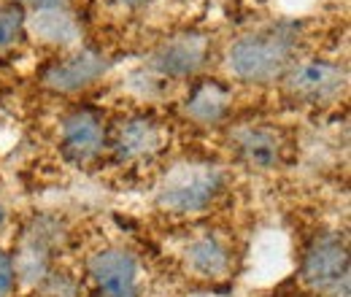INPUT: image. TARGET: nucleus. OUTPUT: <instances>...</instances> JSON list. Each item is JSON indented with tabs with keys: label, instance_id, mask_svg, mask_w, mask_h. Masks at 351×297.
Wrapping results in <instances>:
<instances>
[{
	"label": "nucleus",
	"instance_id": "nucleus-5",
	"mask_svg": "<svg viewBox=\"0 0 351 297\" xmlns=\"http://www.w3.org/2000/svg\"><path fill=\"white\" fill-rule=\"evenodd\" d=\"M89 276L100 297L138 295V262L125 249H103L89 259Z\"/></svg>",
	"mask_w": 351,
	"mask_h": 297
},
{
	"label": "nucleus",
	"instance_id": "nucleus-14",
	"mask_svg": "<svg viewBox=\"0 0 351 297\" xmlns=\"http://www.w3.org/2000/svg\"><path fill=\"white\" fill-rule=\"evenodd\" d=\"M25 14L19 5H8V8H0V51L11 49L14 43H19L22 33H25Z\"/></svg>",
	"mask_w": 351,
	"mask_h": 297
},
{
	"label": "nucleus",
	"instance_id": "nucleus-2",
	"mask_svg": "<svg viewBox=\"0 0 351 297\" xmlns=\"http://www.w3.org/2000/svg\"><path fill=\"white\" fill-rule=\"evenodd\" d=\"M224 187V173L211 163H178L157 187V206L171 213L206 211Z\"/></svg>",
	"mask_w": 351,
	"mask_h": 297
},
{
	"label": "nucleus",
	"instance_id": "nucleus-9",
	"mask_svg": "<svg viewBox=\"0 0 351 297\" xmlns=\"http://www.w3.org/2000/svg\"><path fill=\"white\" fill-rule=\"evenodd\" d=\"M238 157L254 170H273L281 163V141L267 128H241L232 132Z\"/></svg>",
	"mask_w": 351,
	"mask_h": 297
},
{
	"label": "nucleus",
	"instance_id": "nucleus-12",
	"mask_svg": "<svg viewBox=\"0 0 351 297\" xmlns=\"http://www.w3.org/2000/svg\"><path fill=\"white\" fill-rule=\"evenodd\" d=\"M186 268L200 278H224L230 270V252L214 235H203L186 246Z\"/></svg>",
	"mask_w": 351,
	"mask_h": 297
},
{
	"label": "nucleus",
	"instance_id": "nucleus-1",
	"mask_svg": "<svg viewBox=\"0 0 351 297\" xmlns=\"http://www.w3.org/2000/svg\"><path fill=\"white\" fill-rule=\"evenodd\" d=\"M295 49H298L295 36L284 27L257 30L241 36L227 49V68L238 82L270 84L292 68Z\"/></svg>",
	"mask_w": 351,
	"mask_h": 297
},
{
	"label": "nucleus",
	"instance_id": "nucleus-15",
	"mask_svg": "<svg viewBox=\"0 0 351 297\" xmlns=\"http://www.w3.org/2000/svg\"><path fill=\"white\" fill-rule=\"evenodd\" d=\"M16 289V268L11 257L0 249V297H11Z\"/></svg>",
	"mask_w": 351,
	"mask_h": 297
},
{
	"label": "nucleus",
	"instance_id": "nucleus-13",
	"mask_svg": "<svg viewBox=\"0 0 351 297\" xmlns=\"http://www.w3.org/2000/svg\"><path fill=\"white\" fill-rule=\"evenodd\" d=\"M30 30L36 38L46 43H76L79 41V25L73 16L62 8H38L30 16Z\"/></svg>",
	"mask_w": 351,
	"mask_h": 297
},
{
	"label": "nucleus",
	"instance_id": "nucleus-11",
	"mask_svg": "<svg viewBox=\"0 0 351 297\" xmlns=\"http://www.w3.org/2000/svg\"><path fill=\"white\" fill-rule=\"evenodd\" d=\"M165 141L162 128L149 117H135L128 125H122L117 135V154L119 160H141L154 152H160Z\"/></svg>",
	"mask_w": 351,
	"mask_h": 297
},
{
	"label": "nucleus",
	"instance_id": "nucleus-16",
	"mask_svg": "<svg viewBox=\"0 0 351 297\" xmlns=\"http://www.w3.org/2000/svg\"><path fill=\"white\" fill-rule=\"evenodd\" d=\"M25 3H33L36 8H60L62 0H25Z\"/></svg>",
	"mask_w": 351,
	"mask_h": 297
},
{
	"label": "nucleus",
	"instance_id": "nucleus-10",
	"mask_svg": "<svg viewBox=\"0 0 351 297\" xmlns=\"http://www.w3.org/2000/svg\"><path fill=\"white\" fill-rule=\"evenodd\" d=\"M232 92L219 82H203L192 89V95L184 103V117L192 119L200 128H211L221 122L230 111Z\"/></svg>",
	"mask_w": 351,
	"mask_h": 297
},
{
	"label": "nucleus",
	"instance_id": "nucleus-17",
	"mask_svg": "<svg viewBox=\"0 0 351 297\" xmlns=\"http://www.w3.org/2000/svg\"><path fill=\"white\" fill-rule=\"evenodd\" d=\"M117 3H122V5H128V8H138V5H143V3H149V0H117Z\"/></svg>",
	"mask_w": 351,
	"mask_h": 297
},
{
	"label": "nucleus",
	"instance_id": "nucleus-8",
	"mask_svg": "<svg viewBox=\"0 0 351 297\" xmlns=\"http://www.w3.org/2000/svg\"><path fill=\"white\" fill-rule=\"evenodd\" d=\"M108 62L97 51H82L73 54L57 65H51L44 73V84L54 92H79L84 86L95 84L106 73Z\"/></svg>",
	"mask_w": 351,
	"mask_h": 297
},
{
	"label": "nucleus",
	"instance_id": "nucleus-20",
	"mask_svg": "<svg viewBox=\"0 0 351 297\" xmlns=\"http://www.w3.org/2000/svg\"><path fill=\"white\" fill-rule=\"evenodd\" d=\"M254 3H263V0H254Z\"/></svg>",
	"mask_w": 351,
	"mask_h": 297
},
{
	"label": "nucleus",
	"instance_id": "nucleus-6",
	"mask_svg": "<svg viewBox=\"0 0 351 297\" xmlns=\"http://www.w3.org/2000/svg\"><path fill=\"white\" fill-rule=\"evenodd\" d=\"M208 49H211L208 38L200 36V33L173 36L152 54V68L162 76H171V79L192 76L203 68V62L208 57Z\"/></svg>",
	"mask_w": 351,
	"mask_h": 297
},
{
	"label": "nucleus",
	"instance_id": "nucleus-4",
	"mask_svg": "<svg viewBox=\"0 0 351 297\" xmlns=\"http://www.w3.org/2000/svg\"><path fill=\"white\" fill-rule=\"evenodd\" d=\"M284 76L289 95L306 103L335 100L346 86V68L327 60H306L300 65H292Z\"/></svg>",
	"mask_w": 351,
	"mask_h": 297
},
{
	"label": "nucleus",
	"instance_id": "nucleus-19",
	"mask_svg": "<svg viewBox=\"0 0 351 297\" xmlns=\"http://www.w3.org/2000/svg\"><path fill=\"white\" fill-rule=\"evenodd\" d=\"M189 297H214V295H189Z\"/></svg>",
	"mask_w": 351,
	"mask_h": 297
},
{
	"label": "nucleus",
	"instance_id": "nucleus-18",
	"mask_svg": "<svg viewBox=\"0 0 351 297\" xmlns=\"http://www.w3.org/2000/svg\"><path fill=\"white\" fill-rule=\"evenodd\" d=\"M3 227H5V209L0 206V230H3Z\"/></svg>",
	"mask_w": 351,
	"mask_h": 297
},
{
	"label": "nucleus",
	"instance_id": "nucleus-3",
	"mask_svg": "<svg viewBox=\"0 0 351 297\" xmlns=\"http://www.w3.org/2000/svg\"><path fill=\"white\" fill-rule=\"evenodd\" d=\"M303 281L322 295H346L349 249L341 235H319L303 257Z\"/></svg>",
	"mask_w": 351,
	"mask_h": 297
},
{
	"label": "nucleus",
	"instance_id": "nucleus-7",
	"mask_svg": "<svg viewBox=\"0 0 351 297\" xmlns=\"http://www.w3.org/2000/svg\"><path fill=\"white\" fill-rule=\"evenodd\" d=\"M103 141H106L103 122L92 111H73L71 117H65L60 143H62V152L68 160H73V163L95 160L103 152Z\"/></svg>",
	"mask_w": 351,
	"mask_h": 297
}]
</instances>
